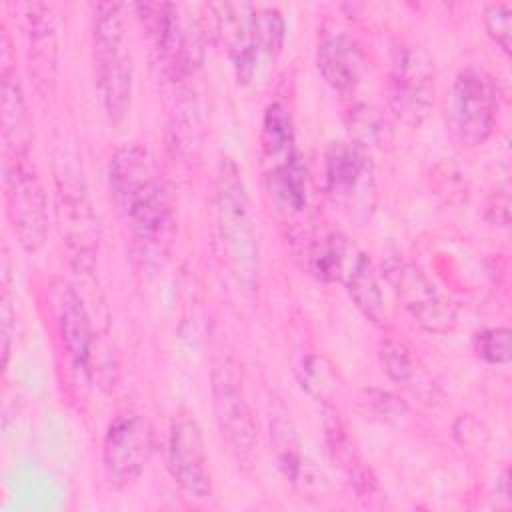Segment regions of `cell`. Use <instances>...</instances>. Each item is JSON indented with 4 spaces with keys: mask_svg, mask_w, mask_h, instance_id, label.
Segmentation results:
<instances>
[{
    "mask_svg": "<svg viewBox=\"0 0 512 512\" xmlns=\"http://www.w3.org/2000/svg\"><path fill=\"white\" fill-rule=\"evenodd\" d=\"M54 212L76 272L92 274L100 244V220L90 198L78 152L68 142L54 146Z\"/></svg>",
    "mask_w": 512,
    "mask_h": 512,
    "instance_id": "obj_1",
    "label": "cell"
},
{
    "mask_svg": "<svg viewBox=\"0 0 512 512\" xmlns=\"http://www.w3.org/2000/svg\"><path fill=\"white\" fill-rule=\"evenodd\" d=\"M216 220L232 280L244 294L258 290L260 252L246 184L232 160H222L216 176Z\"/></svg>",
    "mask_w": 512,
    "mask_h": 512,
    "instance_id": "obj_2",
    "label": "cell"
},
{
    "mask_svg": "<svg viewBox=\"0 0 512 512\" xmlns=\"http://www.w3.org/2000/svg\"><path fill=\"white\" fill-rule=\"evenodd\" d=\"M94 78L100 104L110 122L120 124L132 106L134 66L124 10L118 2L94 6Z\"/></svg>",
    "mask_w": 512,
    "mask_h": 512,
    "instance_id": "obj_3",
    "label": "cell"
},
{
    "mask_svg": "<svg viewBox=\"0 0 512 512\" xmlns=\"http://www.w3.org/2000/svg\"><path fill=\"white\" fill-rule=\"evenodd\" d=\"M134 10L152 38L168 80L184 84L202 64V34L198 22L170 2H138Z\"/></svg>",
    "mask_w": 512,
    "mask_h": 512,
    "instance_id": "obj_4",
    "label": "cell"
},
{
    "mask_svg": "<svg viewBox=\"0 0 512 512\" xmlns=\"http://www.w3.org/2000/svg\"><path fill=\"white\" fill-rule=\"evenodd\" d=\"M4 196L12 230L26 252H38L48 236V206L30 152H4Z\"/></svg>",
    "mask_w": 512,
    "mask_h": 512,
    "instance_id": "obj_5",
    "label": "cell"
},
{
    "mask_svg": "<svg viewBox=\"0 0 512 512\" xmlns=\"http://www.w3.org/2000/svg\"><path fill=\"white\" fill-rule=\"evenodd\" d=\"M120 212L130 224L132 248L142 268H160L170 256L178 228L176 200L168 178L136 196Z\"/></svg>",
    "mask_w": 512,
    "mask_h": 512,
    "instance_id": "obj_6",
    "label": "cell"
},
{
    "mask_svg": "<svg viewBox=\"0 0 512 512\" xmlns=\"http://www.w3.org/2000/svg\"><path fill=\"white\" fill-rule=\"evenodd\" d=\"M498 118V86L482 66H466L458 72L450 92L448 128L452 138L466 148L484 144Z\"/></svg>",
    "mask_w": 512,
    "mask_h": 512,
    "instance_id": "obj_7",
    "label": "cell"
},
{
    "mask_svg": "<svg viewBox=\"0 0 512 512\" xmlns=\"http://www.w3.org/2000/svg\"><path fill=\"white\" fill-rule=\"evenodd\" d=\"M216 422L230 452L238 462H250L258 448L252 408L244 392L242 366L232 356H222L210 372Z\"/></svg>",
    "mask_w": 512,
    "mask_h": 512,
    "instance_id": "obj_8",
    "label": "cell"
},
{
    "mask_svg": "<svg viewBox=\"0 0 512 512\" xmlns=\"http://www.w3.org/2000/svg\"><path fill=\"white\" fill-rule=\"evenodd\" d=\"M388 106L406 126H420L434 106V62L422 46L398 50L390 80Z\"/></svg>",
    "mask_w": 512,
    "mask_h": 512,
    "instance_id": "obj_9",
    "label": "cell"
},
{
    "mask_svg": "<svg viewBox=\"0 0 512 512\" xmlns=\"http://www.w3.org/2000/svg\"><path fill=\"white\" fill-rule=\"evenodd\" d=\"M152 452V428L140 414L116 416L104 436V470L116 488L132 484L144 470Z\"/></svg>",
    "mask_w": 512,
    "mask_h": 512,
    "instance_id": "obj_10",
    "label": "cell"
},
{
    "mask_svg": "<svg viewBox=\"0 0 512 512\" xmlns=\"http://www.w3.org/2000/svg\"><path fill=\"white\" fill-rule=\"evenodd\" d=\"M386 276L406 308V312L414 318L418 326L426 332H448L456 324V310L450 300H446L436 286L428 280V276L410 262L396 260L388 264Z\"/></svg>",
    "mask_w": 512,
    "mask_h": 512,
    "instance_id": "obj_11",
    "label": "cell"
},
{
    "mask_svg": "<svg viewBox=\"0 0 512 512\" xmlns=\"http://www.w3.org/2000/svg\"><path fill=\"white\" fill-rule=\"evenodd\" d=\"M270 444L282 476L300 494L302 500L322 502L328 498V478L304 452L290 414L276 412L270 418Z\"/></svg>",
    "mask_w": 512,
    "mask_h": 512,
    "instance_id": "obj_12",
    "label": "cell"
},
{
    "mask_svg": "<svg viewBox=\"0 0 512 512\" xmlns=\"http://www.w3.org/2000/svg\"><path fill=\"white\" fill-rule=\"evenodd\" d=\"M324 182L330 198L344 208H368L374 170L368 150L356 142H336L324 158Z\"/></svg>",
    "mask_w": 512,
    "mask_h": 512,
    "instance_id": "obj_13",
    "label": "cell"
},
{
    "mask_svg": "<svg viewBox=\"0 0 512 512\" xmlns=\"http://www.w3.org/2000/svg\"><path fill=\"white\" fill-rule=\"evenodd\" d=\"M166 462L172 478L186 496L194 500H208L212 496L208 454L196 420L180 418L172 424L168 434Z\"/></svg>",
    "mask_w": 512,
    "mask_h": 512,
    "instance_id": "obj_14",
    "label": "cell"
},
{
    "mask_svg": "<svg viewBox=\"0 0 512 512\" xmlns=\"http://www.w3.org/2000/svg\"><path fill=\"white\" fill-rule=\"evenodd\" d=\"M50 306L58 336L76 370L86 374L88 358L96 332L92 330L90 312L72 284L58 278L50 286Z\"/></svg>",
    "mask_w": 512,
    "mask_h": 512,
    "instance_id": "obj_15",
    "label": "cell"
},
{
    "mask_svg": "<svg viewBox=\"0 0 512 512\" xmlns=\"http://www.w3.org/2000/svg\"><path fill=\"white\" fill-rule=\"evenodd\" d=\"M210 12L214 18V34L226 52L236 78L240 82H248L254 76L258 64V46L252 34V6L248 4H210Z\"/></svg>",
    "mask_w": 512,
    "mask_h": 512,
    "instance_id": "obj_16",
    "label": "cell"
},
{
    "mask_svg": "<svg viewBox=\"0 0 512 512\" xmlns=\"http://www.w3.org/2000/svg\"><path fill=\"white\" fill-rule=\"evenodd\" d=\"M24 30L30 74L42 94L52 92L58 74V26L52 8L44 2L24 4Z\"/></svg>",
    "mask_w": 512,
    "mask_h": 512,
    "instance_id": "obj_17",
    "label": "cell"
},
{
    "mask_svg": "<svg viewBox=\"0 0 512 512\" xmlns=\"http://www.w3.org/2000/svg\"><path fill=\"white\" fill-rule=\"evenodd\" d=\"M294 254L314 278L322 282H340L358 248L346 236L334 230H302L292 236Z\"/></svg>",
    "mask_w": 512,
    "mask_h": 512,
    "instance_id": "obj_18",
    "label": "cell"
},
{
    "mask_svg": "<svg viewBox=\"0 0 512 512\" xmlns=\"http://www.w3.org/2000/svg\"><path fill=\"white\" fill-rule=\"evenodd\" d=\"M162 178L164 172L156 156L136 142L120 146L108 164L110 194L120 210Z\"/></svg>",
    "mask_w": 512,
    "mask_h": 512,
    "instance_id": "obj_19",
    "label": "cell"
},
{
    "mask_svg": "<svg viewBox=\"0 0 512 512\" xmlns=\"http://www.w3.org/2000/svg\"><path fill=\"white\" fill-rule=\"evenodd\" d=\"M316 64L328 86L338 92H350L360 82L364 56L358 42L352 36L340 32L326 36L320 42Z\"/></svg>",
    "mask_w": 512,
    "mask_h": 512,
    "instance_id": "obj_20",
    "label": "cell"
},
{
    "mask_svg": "<svg viewBox=\"0 0 512 512\" xmlns=\"http://www.w3.org/2000/svg\"><path fill=\"white\" fill-rule=\"evenodd\" d=\"M324 438H326V446H328L332 460L348 476L356 494L372 496L376 490V478H374L370 466L356 452L338 414H334L332 410H326V416H324Z\"/></svg>",
    "mask_w": 512,
    "mask_h": 512,
    "instance_id": "obj_21",
    "label": "cell"
},
{
    "mask_svg": "<svg viewBox=\"0 0 512 512\" xmlns=\"http://www.w3.org/2000/svg\"><path fill=\"white\" fill-rule=\"evenodd\" d=\"M342 282L346 284L348 294L354 300L356 308L368 320H372V322L386 320V316H388L386 300H384V294H382V288L378 282V274H376L372 260L364 252H360V250L354 252V256L344 272Z\"/></svg>",
    "mask_w": 512,
    "mask_h": 512,
    "instance_id": "obj_22",
    "label": "cell"
},
{
    "mask_svg": "<svg viewBox=\"0 0 512 512\" xmlns=\"http://www.w3.org/2000/svg\"><path fill=\"white\" fill-rule=\"evenodd\" d=\"M2 142L4 152H30L32 128L22 86L16 72L2 74Z\"/></svg>",
    "mask_w": 512,
    "mask_h": 512,
    "instance_id": "obj_23",
    "label": "cell"
},
{
    "mask_svg": "<svg viewBox=\"0 0 512 512\" xmlns=\"http://www.w3.org/2000/svg\"><path fill=\"white\" fill-rule=\"evenodd\" d=\"M260 146L272 166L284 164L296 156L294 122L290 110L282 102L266 106L260 124Z\"/></svg>",
    "mask_w": 512,
    "mask_h": 512,
    "instance_id": "obj_24",
    "label": "cell"
},
{
    "mask_svg": "<svg viewBox=\"0 0 512 512\" xmlns=\"http://www.w3.org/2000/svg\"><path fill=\"white\" fill-rule=\"evenodd\" d=\"M266 180L268 192L280 210L294 214L306 206V176L298 154L284 164L272 166Z\"/></svg>",
    "mask_w": 512,
    "mask_h": 512,
    "instance_id": "obj_25",
    "label": "cell"
},
{
    "mask_svg": "<svg viewBox=\"0 0 512 512\" xmlns=\"http://www.w3.org/2000/svg\"><path fill=\"white\" fill-rule=\"evenodd\" d=\"M250 22L258 50L266 56H278L286 38V22L282 12L274 6H252Z\"/></svg>",
    "mask_w": 512,
    "mask_h": 512,
    "instance_id": "obj_26",
    "label": "cell"
},
{
    "mask_svg": "<svg viewBox=\"0 0 512 512\" xmlns=\"http://www.w3.org/2000/svg\"><path fill=\"white\" fill-rule=\"evenodd\" d=\"M380 362L386 370V374L402 384V386H408L416 392V384H420V376H422V368L418 366V362L414 360V356L410 354V350L402 344V342H396V340H384L380 344Z\"/></svg>",
    "mask_w": 512,
    "mask_h": 512,
    "instance_id": "obj_27",
    "label": "cell"
},
{
    "mask_svg": "<svg viewBox=\"0 0 512 512\" xmlns=\"http://www.w3.org/2000/svg\"><path fill=\"white\" fill-rule=\"evenodd\" d=\"M298 378L302 388H306L314 398L322 402H326L338 390V376L334 366L318 354H310L302 360Z\"/></svg>",
    "mask_w": 512,
    "mask_h": 512,
    "instance_id": "obj_28",
    "label": "cell"
},
{
    "mask_svg": "<svg viewBox=\"0 0 512 512\" xmlns=\"http://www.w3.org/2000/svg\"><path fill=\"white\" fill-rule=\"evenodd\" d=\"M352 128L356 132V144L368 150V146H384L392 138L390 124L386 118L370 108V106H360L354 116H352Z\"/></svg>",
    "mask_w": 512,
    "mask_h": 512,
    "instance_id": "obj_29",
    "label": "cell"
},
{
    "mask_svg": "<svg viewBox=\"0 0 512 512\" xmlns=\"http://www.w3.org/2000/svg\"><path fill=\"white\" fill-rule=\"evenodd\" d=\"M510 328H486L476 332L474 350L488 364H508L512 356Z\"/></svg>",
    "mask_w": 512,
    "mask_h": 512,
    "instance_id": "obj_30",
    "label": "cell"
},
{
    "mask_svg": "<svg viewBox=\"0 0 512 512\" xmlns=\"http://www.w3.org/2000/svg\"><path fill=\"white\" fill-rule=\"evenodd\" d=\"M484 26L490 38L510 54V38H512V4H490L484 10Z\"/></svg>",
    "mask_w": 512,
    "mask_h": 512,
    "instance_id": "obj_31",
    "label": "cell"
},
{
    "mask_svg": "<svg viewBox=\"0 0 512 512\" xmlns=\"http://www.w3.org/2000/svg\"><path fill=\"white\" fill-rule=\"evenodd\" d=\"M360 402L366 406V410H370L374 416H378L386 422L400 420L406 414L404 400L388 390H380V388L362 390Z\"/></svg>",
    "mask_w": 512,
    "mask_h": 512,
    "instance_id": "obj_32",
    "label": "cell"
}]
</instances>
